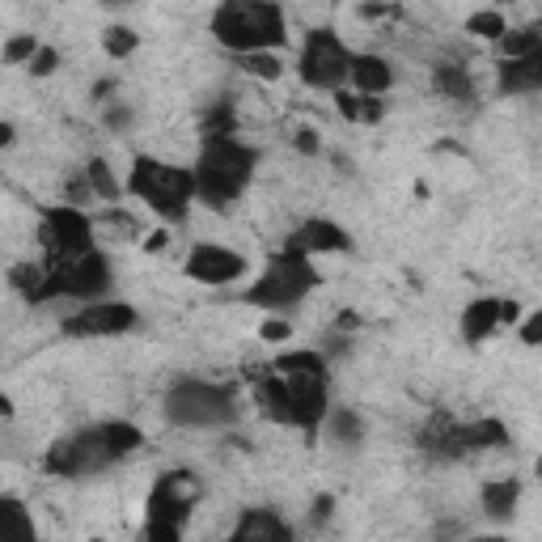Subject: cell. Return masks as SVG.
<instances>
[{
  "mask_svg": "<svg viewBox=\"0 0 542 542\" xmlns=\"http://www.w3.org/2000/svg\"><path fill=\"white\" fill-rule=\"evenodd\" d=\"M136 47H140V34H136L132 26H106V30H102V51H106L111 60L136 56Z\"/></svg>",
  "mask_w": 542,
  "mask_h": 542,
  "instance_id": "obj_31",
  "label": "cell"
},
{
  "mask_svg": "<svg viewBox=\"0 0 542 542\" xmlns=\"http://www.w3.org/2000/svg\"><path fill=\"white\" fill-rule=\"evenodd\" d=\"M115 462H119V454L111 449V441H106L102 424H94V428H77V432H68V437L51 441V449L43 454V471L51 479H89Z\"/></svg>",
  "mask_w": 542,
  "mask_h": 542,
  "instance_id": "obj_9",
  "label": "cell"
},
{
  "mask_svg": "<svg viewBox=\"0 0 542 542\" xmlns=\"http://www.w3.org/2000/svg\"><path fill=\"white\" fill-rule=\"evenodd\" d=\"M352 51L343 47V39L335 30L318 26L305 34L301 43V56H297V72L301 81L310 89H327V94H335V89H343V81H352Z\"/></svg>",
  "mask_w": 542,
  "mask_h": 542,
  "instance_id": "obj_10",
  "label": "cell"
},
{
  "mask_svg": "<svg viewBox=\"0 0 542 542\" xmlns=\"http://www.w3.org/2000/svg\"><path fill=\"white\" fill-rule=\"evenodd\" d=\"M43 43L34 39V34H13V39L5 43V64L17 68V64H30L34 60V51H39Z\"/></svg>",
  "mask_w": 542,
  "mask_h": 542,
  "instance_id": "obj_33",
  "label": "cell"
},
{
  "mask_svg": "<svg viewBox=\"0 0 542 542\" xmlns=\"http://www.w3.org/2000/svg\"><path fill=\"white\" fill-rule=\"evenodd\" d=\"M85 178H89V187H94V195H98L102 204H115L119 195H123V187L115 183L111 161H106V157H94V161H89V166H85Z\"/></svg>",
  "mask_w": 542,
  "mask_h": 542,
  "instance_id": "obj_29",
  "label": "cell"
},
{
  "mask_svg": "<svg viewBox=\"0 0 542 542\" xmlns=\"http://www.w3.org/2000/svg\"><path fill=\"white\" fill-rule=\"evenodd\" d=\"M200 132H204V140H212V136H238V111H233V102H229V98L204 106Z\"/></svg>",
  "mask_w": 542,
  "mask_h": 542,
  "instance_id": "obj_24",
  "label": "cell"
},
{
  "mask_svg": "<svg viewBox=\"0 0 542 542\" xmlns=\"http://www.w3.org/2000/svg\"><path fill=\"white\" fill-rule=\"evenodd\" d=\"M517 500H521V483L517 479H487L483 492H479L483 513L492 521H509L517 513Z\"/></svg>",
  "mask_w": 542,
  "mask_h": 542,
  "instance_id": "obj_22",
  "label": "cell"
},
{
  "mask_svg": "<svg viewBox=\"0 0 542 542\" xmlns=\"http://www.w3.org/2000/svg\"><path fill=\"white\" fill-rule=\"evenodd\" d=\"M496 85L500 94H542V47L530 51V56H517V60H500V72H496Z\"/></svg>",
  "mask_w": 542,
  "mask_h": 542,
  "instance_id": "obj_17",
  "label": "cell"
},
{
  "mask_svg": "<svg viewBox=\"0 0 542 542\" xmlns=\"http://www.w3.org/2000/svg\"><path fill=\"white\" fill-rule=\"evenodd\" d=\"M352 85H356V94H373V98L390 94V85H394L390 60H386V56H373V51L356 56V60H352Z\"/></svg>",
  "mask_w": 542,
  "mask_h": 542,
  "instance_id": "obj_19",
  "label": "cell"
},
{
  "mask_svg": "<svg viewBox=\"0 0 542 542\" xmlns=\"http://www.w3.org/2000/svg\"><path fill=\"white\" fill-rule=\"evenodd\" d=\"M166 242H170V233H166V229H157V233H149L144 250H149V255H157V250H166Z\"/></svg>",
  "mask_w": 542,
  "mask_h": 542,
  "instance_id": "obj_46",
  "label": "cell"
},
{
  "mask_svg": "<svg viewBox=\"0 0 542 542\" xmlns=\"http://www.w3.org/2000/svg\"><path fill=\"white\" fill-rule=\"evenodd\" d=\"M293 526L276 509H246L233 526V542H293Z\"/></svg>",
  "mask_w": 542,
  "mask_h": 542,
  "instance_id": "obj_18",
  "label": "cell"
},
{
  "mask_svg": "<svg viewBox=\"0 0 542 542\" xmlns=\"http://www.w3.org/2000/svg\"><path fill=\"white\" fill-rule=\"evenodd\" d=\"M538 47H542V22L504 34V39H500V56L504 60H517V56H530V51H538Z\"/></svg>",
  "mask_w": 542,
  "mask_h": 542,
  "instance_id": "obj_28",
  "label": "cell"
},
{
  "mask_svg": "<svg viewBox=\"0 0 542 542\" xmlns=\"http://www.w3.org/2000/svg\"><path fill=\"white\" fill-rule=\"evenodd\" d=\"M335 106L348 123H360V94H348V89H335Z\"/></svg>",
  "mask_w": 542,
  "mask_h": 542,
  "instance_id": "obj_39",
  "label": "cell"
},
{
  "mask_svg": "<svg viewBox=\"0 0 542 542\" xmlns=\"http://www.w3.org/2000/svg\"><path fill=\"white\" fill-rule=\"evenodd\" d=\"M13 140H17V128H13V123H0V144H5V149H9Z\"/></svg>",
  "mask_w": 542,
  "mask_h": 542,
  "instance_id": "obj_47",
  "label": "cell"
},
{
  "mask_svg": "<svg viewBox=\"0 0 542 542\" xmlns=\"http://www.w3.org/2000/svg\"><path fill=\"white\" fill-rule=\"evenodd\" d=\"M517 318H521V305L517 301H500V327H513Z\"/></svg>",
  "mask_w": 542,
  "mask_h": 542,
  "instance_id": "obj_45",
  "label": "cell"
},
{
  "mask_svg": "<svg viewBox=\"0 0 542 542\" xmlns=\"http://www.w3.org/2000/svg\"><path fill=\"white\" fill-rule=\"evenodd\" d=\"M0 509H5V517L13 521V530H17V534H22V538H34V517L26 513V504H22V500H17V496H5V500H0Z\"/></svg>",
  "mask_w": 542,
  "mask_h": 542,
  "instance_id": "obj_34",
  "label": "cell"
},
{
  "mask_svg": "<svg viewBox=\"0 0 542 542\" xmlns=\"http://www.w3.org/2000/svg\"><path fill=\"white\" fill-rule=\"evenodd\" d=\"M39 242L51 255V263L89 255V250H94V221H89L77 204H51V208H43Z\"/></svg>",
  "mask_w": 542,
  "mask_h": 542,
  "instance_id": "obj_11",
  "label": "cell"
},
{
  "mask_svg": "<svg viewBox=\"0 0 542 542\" xmlns=\"http://www.w3.org/2000/svg\"><path fill=\"white\" fill-rule=\"evenodd\" d=\"M208 30L229 56H242V51H280L288 43V17L276 0H221Z\"/></svg>",
  "mask_w": 542,
  "mask_h": 542,
  "instance_id": "obj_2",
  "label": "cell"
},
{
  "mask_svg": "<svg viewBox=\"0 0 542 542\" xmlns=\"http://www.w3.org/2000/svg\"><path fill=\"white\" fill-rule=\"evenodd\" d=\"M136 327V310L123 301H89L77 314L64 318V335L68 339H106V335H123Z\"/></svg>",
  "mask_w": 542,
  "mask_h": 542,
  "instance_id": "obj_12",
  "label": "cell"
},
{
  "mask_svg": "<svg viewBox=\"0 0 542 542\" xmlns=\"http://www.w3.org/2000/svg\"><path fill=\"white\" fill-rule=\"evenodd\" d=\"M331 513H335V496H318V500H314V513H310V521H314V526H327Z\"/></svg>",
  "mask_w": 542,
  "mask_h": 542,
  "instance_id": "obj_44",
  "label": "cell"
},
{
  "mask_svg": "<svg viewBox=\"0 0 542 542\" xmlns=\"http://www.w3.org/2000/svg\"><path fill=\"white\" fill-rule=\"evenodd\" d=\"M166 420L174 428H225L238 420V386L204 382V377H178L166 390Z\"/></svg>",
  "mask_w": 542,
  "mask_h": 542,
  "instance_id": "obj_6",
  "label": "cell"
},
{
  "mask_svg": "<svg viewBox=\"0 0 542 542\" xmlns=\"http://www.w3.org/2000/svg\"><path fill=\"white\" fill-rule=\"evenodd\" d=\"M382 115H386L382 98H373V94H360V123H382Z\"/></svg>",
  "mask_w": 542,
  "mask_h": 542,
  "instance_id": "obj_40",
  "label": "cell"
},
{
  "mask_svg": "<svg viewBox=\"0 0 542 542\" xmlns=\"http://www.w3.org/2000/svg\"><path fill=\"white\" fill-rule=\"evenodd\" d=\"M102 432H106V441H111V449H115L119 458L136 454V449L144 445V432H140L136 424H128V420H106Z\"/></svg>",
  "mask_w": 542,
  "mask_h": 542,
  "instance_id": "obj_30",
  "label": "cell"
},
{
  "mask_svg": "<svg viewBox=\"0 0 542 542\" xmlns=\"http://www.w3.org/2000/svg\"><path fill=\"white\" fill-rule=\"evenodd\" d=\"M259 339H267V343L288 339V322H284V318H267L263 327H259Z\"/></svg>",
  "mask_w": 542,
  "mask_h": 542,
  "instance_id": "obj_43",
  "label": "cell"
},
{
  "mask_svg": "<svg viewBox=\"0 0 542 542\" xmlns=\"http://www.w3.org/2000/svg\"><path fill=\"white\" fill-rule=\"evenodd\" d=\"M521 343H526V348H542V310H534L526 322H521Z\"/></svg>",
  "mask_w": 542,
  "mask_h": 542,
  "instance_id": "obj_38",
  "label": "cell"
},
{
  "mask_svg": "<svg viewBox=\"0 0 542 542\" xmlns=\"http://www.w3.org/2000/svg\"><path fill=\"white\" fill-rule=\"evenodd\" d=\"M204 500V479L195 471H166L157 475L149 492V521H144V538L149 542H178L191 509Z\"/></svg>",
  "mask_w": 542,
  "mask_h": 542,
  "instance_id": "obj_7",
  "label": "cell"
},
{
  "mask_svg": "<svg viewBox=\"0 0 542 542\" xmlns=\"http://www.w3.org/2000/svg\"><path fill=\"white\" fill-rule=\"evenodd\" d=\"M43 280H47V267H39V263H17V267L9 271V284H13L26 301L39 293V284H43Z\"/></svg>",
  "mask_w": 542,
  "mask_h": 542,
  "instance_id": "obj_32",
  "label": "cell"
},
{
  "mask_svg": "<svg viewBox=\"0 0 542 542\" xmlns=\"http://www.w3.org/2000/svg\"><path fill=\"white\" fill-rule=\"evenodd\" d=\"M327 437L335 441V445H348V449H356L360 441H365V420L352 411V407H339V411H331L327 415Z\"/></svg>",
  "mask_w": 542,
  "mask_h": 542,
  "instance_id": "obj_23",
  "label": "cell"
},
{
  "mask_svg": "<svg viewBox=\"0 0 542 542\" xmlns=\"http://www.w3.org/2000/svg\"><path fill=\"white\" fill-rule=\"evenodd\" d=\"M102 119H106V128H111V132H123L132 123V111H128V106H106Z\"/></svg>",
  "mask_w": 542,
  "mask_h": 542,
  "instance_id": "obj_42",
  "label": "cell"
},
{
  "mask_svg": "<svg viewBox=\"0 0 542 542\" xmlns=\"http://www.w3.org/2000/svg\"><path fill=\"white\" fill-rule=\"evenodd\" d=\"M246 382H250V390H255V407L263 411V420L297 428L293 394H288V382H284V373H280L276 365H267V369H250V373H246Z\"/></svg>",
  "mask_w": 542,
  "mask_h": 542,
  "instance_id": "obj_15",
  "label": "cell"
},
{
  "mask_svg": "<svg viewBox=\"0 0 542 542\" xmlns=\"http://www.w3.org/2000/svg\"><path fill=\"white\" fill-rule=\"evenodd\" d=\"M432 89L449 102H471L475 98V77H471V68H462L454 60H441V64H432Z\"/></svg>",
  "mask_w": 542,
  "mask_h": 542,
  "instance_id": "obj_20",
  "label": "cell"
},
{
  "mask_svg": "<svg viewBox=\"0 0 542 542\" xmlns=\"http://www.w3.org/2000/svg\"><path fill=\"white\" fill-rule=\"evenodd\" d=\"M102 225H111V229H119L123 233V242H136V233H140V225H136V216H128V212H123V208H106L102 212Z\"/></svg>",
  "mask_w": 542,
  "mask_h": 542,
  "instance_id": "obj_35",
  "label": "cell"
},
{
  "mask_svg": "<svg viewBox=\"0 0 542 542\" xmlns=\"http://www.w3.org/2000/svg\"><path fill=\"white\" fill-rule=\"evenodd\" d=\"M26 68L34 72V77H51V72H56V68H60V51H56V47H47V43H43L39 51H34V60H30Z\"/></svg>",
  "mask_w": 542,
  "mask_h": 542,
  "instance_id": "obj_36",
  "label": "cell"
},
{
  "mask_svg": "<svg viewBox=\"0 0 542 542\" xmlns=\"http://www.w3.org/2000/svg\"><path fill=\"white\" fill-rule=\"evenodd\" d=\"M64 200L68 204H89V200H98V195H94V187H89V178L81 174V178H72V183H64Z\"/></svg>",
  "mask_w": 542,
  "mask_h": 542,
  "instance_id": "obj_37",
  "label": "cell"
},
{
  "mask_svg": "<svg viewBox=\"0 0 542 542\" xmlns=\"http://www.w3.org/2000/svg\"><path fill=\"white\" fill-rule=\"evenodd\" d=\"M238 60L242 72H250V77H259V81H280L284 77V60L276 56V51H242V56H233Z\"/></svg>",
  "mask_w": 542,
  "mask_h": 542,
  "instance_id": "obj_26",
  "label": "cell"
},
{
  "mask_svg": "<svg viewBox=\"0 0 542 542\" xmlns=\"http://www.w3.org/2000/svg\"><path fill=\"white\" fill-rule=\"evenodd\" d=\"M259 149L238 136H212L200 144L195 157V200H204V208L225 212L246 195V187L255 183Z\"/></svg>",
  "mask_w": 542,
  "mask_h": 542,
  "instance_id": "obj_1",
  "label": "cell"
},
{
  "mask_svg": "<svg viewBox=\"0 0 542 542\" xmlns=\"http://www.w3.org/2000/svg\"><path fill=\"white\" fill-rule=\"evenodd\" d=\"M322 284V276L314 271L310 255H301V250H288L280 246L276 255L267 259V267L259 271V280L242 288V305H259V310H293L297 301H305Z\"/></svg>",
  "mask_w": 542,
  "mask_h": 542,
  "instance_id": "obj_4",
  "label": "cell"
},
{
  "mask_svg": "<svg viewBox=\"0 0 542 542\" xmlns=\"http://www.w3.org/2000/svg\"><path fill=\"white\" fill-rule=\"evenodd\" d=\"M466 34H475V39H483V43H500L504 34H509V22H504L500 9H479V13L466 17Z\"/></svg>",
  "mask_w": 542,
  "mask_h": 542,
  "instance_id": "obj_27",
  "label": "cell"
},
{
  "mask_svg": "<svg viewBox=\"0 0 542 542\" xmlns=\"http://www.w3.org/2000/svg\"><path fill=\"white\" fill-rule=\"evenodd\" d=\"M288 250H301V255H339V250H352V233L335 225V221H322V216H310L301 221L293 233H288Z\"/></svg>",
  "mask_w": 542,
  "mask_h": 542,
  "instance_id": "obj_16",
  "label": "cell"
},
{
  "mask_svg": "<svg viewBox=\"0 0 542 542\" xmlns=\"http://www.w3.org/2000/svg\"><path fill=\"white\" fill-rule=\"evenodd\" d=\"M183 276L195 284L221 288V284H233L246 276V255H238V250H229V246H216V242H200V246H191Z\"/></svg>",
  "mask_w": 542,
  "mask_h": 542,
  "instance_id": "obj_13",
  "label": "cell"
},
{
  "mask_svg": "<svg viewBox=\"0 0 542 542\" xmlns=\"http://www.w3.org/2000/svg\"><path fill=\"white\" fill-rule=\"evenodd\" d=\"M534 475H538V479H542V458H538V462H534Z\"/></svg>",
  "mask_w": 542,
  "mask_h": 542,
  "instance_id": "obj_48",
  "label": "cell"
},
{
  "mask_svg": "<svg viewBox=\"0 0 542 542\" xmlns=\"http://www.w3.org/2000/svg\"><path fill=\"white\" fill-rule=\"evenodd\" d=\"M466 445H471V454L500 449V445H509V428L500 420H475V424H466Z\"/></svg>",
  "mask_w": 542,
  "mask_h": 542,
  "instance_id": "obj_25",
  "label": "cell"
},
{
  "mask_svg": "<svg viewBox=\"0 0 542 542\" xmlns=\"http://www.w3.org/2000/svg\"><path fill=\"white\" fill-rule=\"evenodd\" d=\"M496 327H500V301L496 297H475L462 310V339L466 343H483Z\"/></svg>",
  "mask_w": 542,
  "mask_h": 542,
  "instance_id": "obj_21",
  "label": "cell"
},
{
  "mask_svg": "<svg viewBox=\"0 0 542 542\" xmlns=\"http://www.w3.org/2000/svg\"><path fill=\"white\" fill-rule=\"evenodd\" d=\"M128 191L136 200L149 204L161 221L170 225H183L191 200H195V170L187 166H170V161H157V157H136L132 170H128Z\"/></svg>",
  "mask_w": 542,
  "mask_h": 542,
  "instance_id": "obj_5",
  "label": "cell"
},
{
  "mask_svg": "<svg viewBox=\"0 0 542 542\" xmlns=\"http://www.w3.org/2000/svg\"><path fill=\"white\" fill-rule=\"evenodd\" d=\"M111 288V259L102 250H89L77 259H56L47 263V280L39 284V293L30 297V305L47 301H102Z\"/></svg>",
  "mask_w": 542,
  "mask_h": 542,
  "instance_id": "obj_8",
  "label": "cell"
},
{
  "mask_svg": "<svg viewBox=\"0 0 542 542\" xmlns=\"http://www.w3.org/2000/svg\"><path fill=\"white\" fill-rule=\"evenodd\" d=\"M271 365L284 373L288 394H293L297 428L314 441L322 432V424H327V415H331V360L322 352L301 348V352H280Z\"/></svg>",
  "mask_w": 542,
  "mask_h": 542,
  "instance_id": "obj_3",
  "label": "cell"
},
{
  "mask_svg": "<svg viewBox=\"0 0 542 542\" xmlns=\"http://www.w3.org/2000/svg\"><path fill=\"white\" fill-rule=\"evenodd\" d=\"M415 449L428 462H462L471 458V445H466V424H458L449 411H432L428 424L415 432Z\"/></svg>",
  "mask_w": 542,
  "mask_h": 542,
  "instance_id": "obj_14",
  "label": "cell"
},
{
  "mask_svg": "<svg viewBox=\"0 0 542 542\" xmlns=\"http://www.w3.org/2000/svg\"><path fill=\"white\" fill-rule=\"evenodd\" d=\"M293 149H297V153H305V157H314V153L322 149V144H318V132H314V128L293 132Z\"/></svg>",
  "mask_w": 542,
  "mask_h": 542,
  "instance_id": "obj_41",
  "label": "cell"
}]
</instances>
